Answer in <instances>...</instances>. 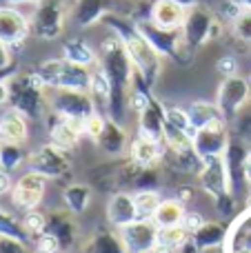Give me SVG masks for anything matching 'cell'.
Returning <instances> with one entry per match:
<instances>
[{
    "label": "cell",
    "mask_w": 251,
    "mask_h": 253,
    "mask_svg": "<svg viewBox=\"0 0 251 253\" xmlns=\"http://www.w3.org/2000/svg\"><path fill=\"white\" fill-rule=\"evenodd\" d=\"M105 125H107L105 116L93 114V116H89V118L83 123V131L87 135H91L93 140H98V138H100V133H102V129H105Z\"/></svg>",
    "instance_id": "f35d334b"
},
{
    "label": "cell",
    "mask_w": 251,
    "mask_h": 253,
    "mask_svg": "<svg viewBox=\"0 0 251 253\" xmlns=\"http://www.w3.org/2000/svg\"><path fill=\"white\" fill-rule=\"evenodd\" d=\"M133 202H136L138 220H154L156 211L160 207V198L156 191H138L133 196Z\"/></svg>",
    "instance_id": "d6a6232c"
},
{
    "label": "cell",
    "mask_w": 251,
    "mask_h": 253,
    "mask_svg": "<svg viewBox=\"0 0 251 253\" xmlns=\"http://www.w3.org/2000/svg\"><path fill=\"white\" fill-rule=\"evenodd\" d=\"M83 251L84 253H129L120 233H114V231H100L96 236H91L84 242Z\"/></svg>",
    "instance_id": "83f0119b"
},
{
    "label": "cell",
    "mask_w": 251,
    "mask_h": 253,
    "mask_svg": "<svg viewBox=\"0 0 251 253\" xmlns=\"http://www.w3.org/2000/svg\"><path fill=\"white\" fill-rule=\"evenodd\" d=\"M44 187H47V178L36 171H27L18 178V182L11 189V202L16 209L20 211H31L38 209V205L42 202Z\"/></svg>",
    "instance_id": "7c38bea8"
},
{
    "label": "cell",
    "mask_w": 251,
    "mask_h": 253,
    "mask_svg": "<svg viewBox=\"0 0 251 253\" xmlns=\"http://www.w3.org/2000/svg\"><path fill=\"white\" fill-rule=\"evenodd\" d=\"M138 116H140V123H138L140 135H147V138H151V140L165 142V126H167L165 107L160 105L158 100H154V98H151V102Z\"/></svg>",
    "instance_id": "ffe728a7"
},
{
    "label": "cell",
    "mask_w": 251,
    "mask_h": 253,
    "mask_svg": "<svg viewBox=\"0 0 251 253\" xmlns=\"http://www.w3.org/2000/svg\"><path fill=\"white\" fill-rule=\"evenodd\" d=\"M138 31L142 34V38L156 49L163 58L178 62V65L187 67L194 58V49L187 47L185 38H182V29H163L156 22H151L149 18L136 20Z\"/></svg>",
    "instance_id": "5b68a950"
},
{
    "label": "cell",
    "mask_w": 251,
    "mask_h": 253,
    "mask_svg": "<svg viewBox=\"0 0 251 253\" xmlns=\"http://www.w3.org/2000/svg\"><path fill=\"white\" fill-rule=\"evenodd\" d=\"M251 100V84L240 76H231L225 78L218 89V109H220L222 120H231L247 107V102Z\"/></svg>",
    "instance_id": "9c48e42d"
},
{
    "label": "cell",
    "mask_w": 251,
    "mask_h": 253,
    "mask_svg": "<svg viewBox=\"0 0 251 253\" xmlns=\"http://www.w3.org/2000/svg\"><path fill=\"white\" fill-rule=\"evenodd\" d=\"M0 142L25 144L27 142V118L16 109H7L0 116Z\"/></svg>",
    "instance_id": "603a6c76"
},
{
    "label": "cell",
    "mask_w": 251,
    "mask_h": 253,
    "mask_svg": "<svg viewBox=\"0 0 251 253\" xmlns=\"http://www.w3.org/2000/svg\"><path fill=\"white\" fill-rule=\"evenodd\" d=\"M249 149H245V144L240 140H231L229 147L225 151V167L227 175H229V193L238 196L245 187H247V178H245V162H247Z\"/></svg>",
    "instance_id": "2e32d148"
},
{
    "label": "cell",
    "mask_w": 251,
    "mask_h": 253,
    "mask_svg": "<svg viewBox=\"0 0 251 253\" xmlns=\"http://www.w3.org/2000/svg\"><path fill=\"white\" fill-rule=\"evenodd\" d=\"M25 144H4L0 142V169L4 171H16L18 167L27 165V160H29V153L25 151Z\"/></svg>",
    "instance_id": "1f68e13d"
},
{
    "label": "cell",
    "mask_w": 251,
    "mask_h": 253,
    "mask_svg": "<svg viewBox=\"0 0 251 253\" xmlns=\"http://www.w3.org/2000/svg\"><path fill=\"white\" fill-rule=\"evenodd\" d=\"M44 89H71V91H89L91 71L89 67H80L65 58L44 60L38 69H34Z\"/></svg>",
    "instance_id": "277c9868"
},
{
    "label": "cell",
    "mask_w": 251,
    "mask_h": 253,
    "mask_svg": "<svg viewBox=\"0 0 251 253\" xmlns=\"http://www.w3.org/2000/svg\"><path fill=\"white\" fill-rule=\"evenodd\" d=\"M231 138L227 133L225 120L218 118L211 125L194 131V151L198 153L200 160H211V158H222L229 147Z\"/></svg>",
    "instance_id": "30bf717a"
},
{
    "label": "cell",
    "mask_w": 251,
    "mask_h": 253,
    "mask_svg": "<svg viewBox=\"0 0 251 253\" xmlns=\"http://www.w3.org/2000/svg\"><path fill=\"white\" fill-rule=\"evenodd\" d=\"M9 105V87H7V80H0V107Z\"/></svg>",
    "instance_id": "bcb514c9"
},
{
    "label": "cell",
    "mask_w": 251,
    "mask_h": 253,
    "mask_svg": "<svg viewBox=\"0 0 251 253\" xmlns=\"http://www.w3.org/2000/svg\"><path fill=\"white\" fill-rule=\"evenodd\" d=\"M234 253H251V249H249V247H238Z\"/></svg>",
    "instance_id": "f907efd6"
},
{
    "label": "cell",
    "mask_w": 251,
    "mask_h": 253,
    "mask_svg": "<svg viewBox=\"0 0 251 253\" xmlns=\"http://www.w3.org/2000/svg\"><path fill=\"white\" fill-rule=\"evenodd\" d=\"M245 178H247V187L251 184V151L247 156V162H245Z\"/></svg>",
    "instance_id": "7dc6e473"
},
{
    "label": "cell",
    "mask_w": 251,
    "mask_h": 253,
    "mask_svg": "<svg viewBox=\"0 0 251 253\" xmlns=\"http://www.w3.org/2000/svg\"><path fill=\"white\" fill-rule=\"evenodd\" d=\"M0 253H29L25 240H18L11 236H0Z\"/></svg>",
    "instance_id": "ab89813d"
},
{
    "label": "cell",
    "mask_w": 251,
    "mask_h": 253,
    "mask_svg": "<svg viewBox=\"0 0 251 253\" xmlns=\"http://www.w3.org/2000/svg\"><path fill=\"white\" fill-rule=\"evenodd\" d=\"M96 144L109 156H120L125 151V147H127V131L120 126V123L107 118V125L102 129L100 138L96 140Z\"/></svg>",
    "instance_id": "484cf974"
},
{
    "label": "cell",
    "mask_w": 251,
    "mask_h": 253,
    "mask_svg": "<svg viewBox=\"0 0 251 253\" xmlns=\"http://www.w3.org/2000/svg\"><path fill=\"white\" fill-rule=\"evenodd\" d=\"M187 118H189V129L191 131H198L203 126L211 125L213 120L222 118L220 116V109L218 105H211V102H194V105L187 109Z\"/></svg>",
    "instance_id": "f546056e"
},
{
    "label": "cell",
    "mask_w": 251,
    "mask_h": 253,
    "mask_svg": "<svg viewBox=\"0 0 251 253\" xmlns=\"http://www.w3.org/2000/svg\"><path fill=\"white\" fill-rule=\"evenodd\" d=\"M120 238L129 253H151L158 247L160 229L154 224V220H136L120 229Z\"/></svg>",
    "instance_id": "4fadbf2b"
},
{
    "label": "cell",
    "mask_w": 251,
    "mask_h": 253,
    "mask_svg": "<svg viewBox=\"0 0 251 253\" xmlns=\"http://www.w3.org/2000/svg\"><path fill=\"white\" fill-rule=\"evenodd\" d=\"M65 202L71 213H84L91 205V189L87 184H71L65 189Z\"/></svg>",
    "instance_id": "4dcf8cb0"
},
{
    "label": "cell",
    "mask_w": 251,
    "mask_h": 253,
    "mask_svg": "<svg viewBox=\"0 0 251 253\" xmlns=\"http://www.w3.org/2000/svg\"><path fill=\"white\" fill-rule=\"evenodd\" d=\"M247 200L251 202V184H249V187H247Z\"/></svg>",
    "instance_id": "816d5d0a"
},
{
    "label": "cell",
    "mask_w": 251,
    "mask_h": 253,
    "mask_svg": "<svg viewBox=\"0 0 251 253\" xmlns=\"http://www.w3.org/2000/svg\"><path fill=\"white\" fill-rule=\"evenodd\" d=\"M185 220V209H182L180 200H165L160 202L158 211L154 215V224L163 231V229H171V227H180Z\"/></svg>",
    "instance_id": "f1b7e54d"
},
{
    "label": "cell",
    "mask_w": 251,
    "mask_h": 253,
    "mask_svg": "<svg viewBox=\"0 0 251 253\" xmlns=\"http://www.w3.org/2000/svg\"><path fill=\"white\" fill-rule=\"evenodd\" d=\"M158 184H160L158 167H147V169H140L133 187H140V191H154Z\"/></svg>",
    "instance_id": "8d00e7d4"
},
{
    "label": "cell",
    "mask_w": 251,
    "mask_h": 253,
    "mask_svg": "<svg viewBox=\"0 0 251 253\" xmlns=\"http://www.w3.org/2000/svg\"><path fill=\"white\" fill-rule=\"evenodd\" d=\"M160 144L163 142L138 133V138L133 140L131 147H129V158H131L138 167H142V169H147V167H158V162L163 160V149H160Z\"/></svg>",
    "instance_id": "7402d4cb"
},
{
    "label": "cell",
    "mask_w": 251,
    "mask_h": 253,
    "mask_svg": "<svg viewBox=\"0 0 251 253\" xmlns=\"http://www.w3.org/2000/svg\"><path fill=\"white\" fill-rule=\"evenodd\" d=\"M65 0H38L34 4V13L29 18L31 34L40 40H56L65 31L67 22Z\"/></svg>",
    "instance_id": "8992f818"
},
{
    "label": "cell",
    "mask_w": 251,
    "mask_h": 253,
    "mask_svg": "<svg viewBox=\"0 0 251 253\" xmlns=\"http://www.w3.org/2000/svg\"><path fill=\"white\" fill-rule=\"evenodd\" d=\"M165 116H167V125L176 126V129H182V131H191L187 111L178 109V107H165Z\"/></svg>",
    "instance_id": "74e56055"
},
{
    "label": "cell",
    "mask_w": 251,
    "mask_h": 253,
    "mask_svg": "<svg viewBox=\"0 0 251 253\" xmlns=\"http://www.w3.org/2000/svg\"><path fill=\"white\" fill-rule=\"evenodd\" d=\"M27 167H29V171H36L44 178H62V175L69 173L71 162L62 149L47 144V147H40L38 151L29 153Z\"/></svg>",
    "instance_id": "8fae6325"
},
{
    "label": "cell",
    "mask_w": 251,
    "mask_h": 253,
    "mask_svg": "<svg viewBox=\"0 0 251 253\" xmlns=\"http://www.w3.org/2000/svg\"><path fill=\"white\" fill-rule=\"evenodd\" d=\"M98 67L107 76V83L111 87L109 120L120 123L125 109L129 107V93L133 87V65L127 49H125V42L116 34L102 40L100 53H98Z\"/></svg>",
    "instance_id": "6da1fadb"
},
{
    "label": "cell",
    "mask_w": 251,
    "mask_h": 253,
    "mask_svg": "<svg viewBox=\"0 0 251 253\" xmlns=\"http://www.w3.org/2000/svg\"><path fill=\"white\" fill-rule=\"evenodd\" d=\"M44 233H49V236L60 245V249L67 251L76 242V236H78V227H76L74 213H71L69 209L51 213L47 220V231Z\"/></svg>",
    "instance_id": "d6986e66"
},
{
    "label": "cell",
    "mask_w": 251,
    "mask_h": 253,
    "mask_svg": "<svg viewBox=\"0 0 251 253\" xmlns=\"http://www.w3.org/2000/svg\"><path fill=\"white\" fill-rule=\"evenodd\" d=\"M173 2L182 4L185 9H191V7H196V4H200V0H173Z\"/></svg>",
    "instance_id": "c3c4849f"
},
{
    "label": "cell",
    "mask_w": 251,
    "mask_h": 253,
    "mask_svg": "<svg viewBox=\"0 0 251 253\" xmlns=\"http://www.w3.org/2000/svg\"><path fill=\"white\" fill-rule=\"evenodd\" d=\"M198 180L203 184V189L207 193H211L213 198L229 193V175H227L225 158H211L205 160L203 167L198 171Z\"/></svg>",
    "instance_id": "e0dca14e"
},
{
    "label": "cell",
    "mask_w": 251,
    "mask_h": 253,
    "mask_svg": "<svg viewBox=\"0 0 251 253\" xmlns=\"http://www.w3.org/2000/svg\"><path fill=\"white\" fill-rule=\"evenodd\" d=\"M34 253H62L60 245L53 240L49 233H42L40 238H36V249Z\"/></svg>",
    "instance_id": "60d3db41"
},
{
    "label": "cell",
    "mask_w": 251,
    "mask_h": 253,
    "mask_svg": "<svg viewBox=\"0 0 251 253\" xmlns=\"http://www.w3.org/2000/svg\"><path fill=\"white\" fill-rule=\"evenodd\" d=\"M182 227H185L189 233L198 231V229L203 227V215H200V213H185V220H182Z\"/></svg>",
    "instance_id": "ee69618b"
},
{
    "label": "cell",
    "mask_w": 251,
    "mask_h": 253,
    "mask_svg": "<svg viewBox=\"0 0 251 253\" xmlns=\"http://www.w3.org/2000/svg\"><path fill=\"white\" fill-rule=\"evenodd\" d=\"M123 0H76L69 11V18L78 29L102 22L109 13H118V4Z\"/></svg>",
    "instance_id": "5bb4252c"
},
{
    "label": "cell",
    "mask_w": 251,
    "mask_h": 253,
    "mask_svg": "<svg viewBox=\"0 0 251 253\" xmlns=\"http://www.w3.org/2000/svg\"><path fill=\"white\" fill-rule=\"evenodd\" d=\"M218 20L216 11L209 7H205L203 2L191 7L187 11L185 25H182V38H185V44L191 49H200L203 44L211 42V29L213 22Z\"/></svg>",
    "instance_id": "ba28073f"
},
{
    "label": "cell",
    "mask_w": 251,
    "mask_h": 253,
    "mask_svg": "<svg viewBox=\"0 0 251 253\" xmlns=\"http://www.w3.org/2000/svg\"><path fill=\"white\" fill-rule=\"evenodd\" d=\"M13 65V56H11V47H9L7 42H2L0 40V74H4V71H9Z\"/></svg>",
    "instance_id": "7bdbcfd3"
},
{
    "label": "cell",
    "mask_w": 251,
    "mask_h": 253,
    "mask_svg": "<svg viewBox=\"0 0 251 253\" xmlns=\"http://www.w3.org/2000/svg\"><path fill=\"white\" fill-rule=\"evenodd\" d=\"M62 58L74 65H80V67H93L98 65V53L93 51V47L87 42L84 38H69L62 42Z\"/></svg>",
    "instance_id": "d4e9b609"
},
{
    "label": "cell",
    "mask_w": 251,
    "mask_h": 253,
    "mask_svg": "<svg viewBox=\"0 0 251 253\" xmlns=\"http://www.w3.org/2000/svg\"><path fill=\"white\" fill-rule=\"evenodd\" d=\"M107 220H109L114 227H118V229L136 222L138 213H136V202H133V196H129V193H125V191L111 196L109 205H107Z\"/></svg>",
    "instance_id": "44dd1931"
},
{
    "label": "cell",
    "mask_w": 251,
    "mask_h": 253,
    "mask_svg": "<svg viewBox=\"0 0 251 253\" xmlns=\"http://www.w3.org/2000/svg\"><path fill=\"white\" fill-rule=\"evenodd\" d=\"M218 71L222 74V78H231V76H238V60L234 56H222L218 60Z\"/></svg>",
    "instance_id": "b9f144b4"
},
{
    "label": "cell",
    "mask_w": 251,
    "mask_h": 253,
    "mask_svg": "<svg viewBox=\"0 0 251 253\" xmlns=\"http://www.w3.org/2000/svg\"><path fill=\"white\" fill-rule=\"evenodd\" d=\"M47 107L53 116L65 120L84 123L89 116L96 114L93 100L89 91H71V89H51V96L47 98Z\"/></svg>",
    "instance_id": "52a82bcc"
},
{
    "label": "cell",
    "mask_w": 251,
    "mask_h": 253,
    "mask_svg": "<svg viewBox=\"0 0 251 253\" xmlns=\"http://www.w3.org/2000/svg\"><path fill=\"white\" fill-rule=\"evenodd\" d=\"M53 116V114H51ZM56 123L51 125V144L62 151H69L71 147H76L80 140V135L84 133L83 131V123H76V120H65L53 116Z\"/></svg>",
    "instance_id": "cb8c5ba5"
},
{
    "label": "cell",
    "mask_w": 251,
    "mask_h": 253,
    "mask_svg": "<svg viewBox=\"0 0 251 253\" xmlns=\"http://www.w3.org/2000/svg\"><path fill=\"white\" fill-rule=\"evenodd\" d=\"M187 11L189 9H185L173 0H154L149 9V20L163 29H182Z\"/></svg>",
    "instance_id": "ac0fdd59"
},
{
    "label": "cell",
    "mask_w": 251,
    "mask_h": 253,
    "mask_svg": "<svg viewBox=\"0 0 251 253\" xmlns=\"http://www.w3.org/2000/svg\"><path fill=\"white\" fill-rule=\"evenodd\" d=\"M9 87V105L22 114L25 118H40L47 107L44 98V84L36 76V71H22L7 78Z\"/></svg>",
    "instance_id": "3957f363"
},
{
    "label": "cell",
    "mask_w": 251,
    "mask_h": 253,
    "mask_svg": "<svg viewBox=\"0 0 251 253\" xmlns=\"http://www.w3.org/2000/svg\"><path fill=\"white\" fill-rule=\"evenodd\" d=\"M11 189H13V182H11V175H9V171L0 169V196L9 193Z\"/></svg>",
    "instance_id": "f6af8a7d"
},
{
    "label": "cell",
    "mask_w": 251,
    "mask_h": 253,
    "mask_svg": "<svg viewBox=\"0 0 251 253\" xmlns=\"http://www.w3.org/2000/svg\"><path fill=\"white\" fill-rule=\"evenodd\" d=\"M236 4H240L243 9H247V11H251V0H234Z\"/></svg>",
    "instance_id": "681fc988"
},
{
    "label": "cell",
    "mask_w": 251,
    "mask_h": 253,
    "mask_svg": "<svg viewBox=\"0 0 251 253\" xmlns=\"http://www.w3.org/2000/svg\"><path fill=\"white\" fill-rule=\"evenodd\" d=\"M231 34L236 36V40L245 44H251V11L245 9L234 22H231Z\"/></svg>",
    "instance_id": "d590c367"
},
{
    "label": "cell",
    "mask_w": 251,
    "mask_h": 253,
    "mask_svg": "<svg viewBox=\"0 0 251 253\" xmlns=\"http://www.w3.org/2000/svg\"><path fill=\"white\" fill-rule=\"evenodd\" d=\"M47 220H49V215H44L42 211L31 209V211H25L20 222H22V229H25L27 236H31L36 240V238H40L47 231Z\"/></svg>",
    "instance_id": "836d02e7"
},
{
    "label": "cell",
    "mask_w": 251,
    "mask_h": 253,
    "mask_svg": "<svg viewBox=\"0 0 251 253\" xmlns=\"http://www.w3.org/2000/svg\"><path fill=\"white\" fill-rule=\"evenodd\" d=\"M102 22L111 29V34H116L125 42V49L133 65V80L145 84L147 89H154L163 71V56L142 38L136 22L125 20L123 13H109Z\"/></svg>",
    "instance_id": "7a4b0ae2"
},
{
    "label": "cell",
    "mask_w": 251,
    "mask_h": 253,
    "mask_svg": "<svg viewBox=\"0 0 251 253\" xmlns=\"http://www.w3.org/2000/svg\"><path fill=\"white\" fill-rule=\"evenodd\" d=\"M225 240V227L220 222H203L198 231L191 233L189 245L194 251H209L213 247H220Z\"/></svg>",
    "instance_id": "4316f807"
},
{
    "label": "cell",
    "mask_w": 251,
    "mask_h": 253,
    "mask_svg": "<svg viewBox=\"0 0 251 253\" xmlns=\"http://www.w3.org/2000/svg\"><path fill=\"white\" fill-rule=\"evenodd\" d=\"M0 236H11V238H18V240H25L27 233L22 229V222L11 213L7 211L2 205H0Z\"/></svg>",
    "instance_id": "e575fe53"
},
{
    "label": "cell",
    "mask_w": 251,
    "mask_h": 253,
    "mask_svg": "<svg viewBox=\"0 0 251 253\" xmlns=\"http://www.w3.org/2000/svg\"><path fill=\"white\" fill-rule=\"evenodd\" d=\"M31 36L29 18L20 11L18 7L2 4L0 7V40L7 42L9 47L22 44Z\"/></svg>",
    "instance_id": "9a60e30c"
}]
</instances>
